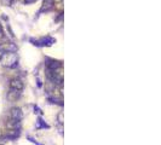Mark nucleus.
Segmentation results:
<instances>
[{
	"instance_id": "1",
	"label": "nucleus",
	"mask_w": 161,
	"mask_h": 145,
	"mask_svg": "<svg viewBox=\"0 0 161 145\" xmlns=\"http://www.w3.org/2000/svg\"><path fill=\"white\" fill-rule=\"evenodd\" d=\"M0 64L6 68H14L17 65V55L16 52H5L0 58Z\"/></svg>"
},
{
	"instance_id": "2",
	"label": "nucleus",
	"mask_w": 161,
	"mask_h": 145,
	"mask_svg": "<svg viewBox=\"0 0 161 145\" xmlns=\"http://www.w3.org/2000/svg\"><path fill=\"white\" fill-rule=\"evenodd\" d=\"M30 42H33V45L35 46H52L55 42H56V39L51 38V36H46V38H41L39 40H33L30 39Z\"/></svg>"
},
{
	"instance_id": "3",
	"label": "nucleus",
	"mask_w": 161,
	"mask_h": 145,
	"mask_svg": "<svg viewBox=\"0 0 161 145\" xmlns=\"http://www.w3.org/2000/svg\"><path fill=\"white\" fill-rule=\"evenodd\" d=\"M24 88V83L23 81L18 79V78H15V79H11L10 80V90L12 91H17V92H22Z\"/></svg>"
},
{
	"instance_id": "4",
	"label": "nucleus",
	"mask_w": 161,
	"mask_h": 145,
	"mask_svg": "<svg viewBox=\"0 0 161 145\" xmlns=\"http://www.w3.org/2000/svg\"><path fill=\"white\" fill-rule=\"evenodd\" d=\"M10 119L21 122L22 119H23V111H22V109L17 108V106L11 108V110H10Z\"/></svg>"
},
{
	"instance_id": "5",
	"label": "nucleus",
	"mask_w": 161,
	"mask_h": 145,
	"mask_svg": "<svg viewBox=\"0 0 161 145\" xmlns=\"http://www.w3.org/2000/svg\"><path fill=\"white\" fill-rule=\"evenodd\" d=\"M47 70H57L62 67V63L60 61H55V59H49L46 63Z\"/></svg>"
},
{
	"instance_id": "6",
	"label": "nucleus",
	"mask_w": 161,
	"mask_h": 145,
	"mask_svg": "<svg viewBox=\"0 0 161 145\" xmlns=\"http://www.w3.org/2000/svg\"><path fill=\"white\" fill-rule=\"evenodd\" d=\"M20 96H21V92L10 90V92L7 93V99H9L10 102H16V101L20 98Z\"/></svg>"
},
{
	"instance_id": "7",
	"label": "nucleus",
	"mask_w": 161,
	"mask_h": 145,
	"mask_svg": "<svg viewBox=\"0 0 161 145\" xmlns=\"http://www.w3.org/2000/svg\"><path fill=\"white\" fill-rule=\"evenodd\" d=\"M52 6H53V0H44V2H42V7H41V12L42 11H49L50 9H52Z\"/></svg>"
},
{
	"instance_id": "8",
	"label": "nucleus",
	"mask_w": 161,
	"mask_h": 145,
	"mask_svg": "<svg viewBox=\"0 0 161 145\" xmlns=\"http://www.w3.org/2000/svg\"><path fill=\"white\" fill-rule=\"evenodd\" d=\"M37 128H38V129H41V128H47V129H49V128H50V124H46L40 116H39V117L37 119Z\"/></svg>"
},
{
	"instance_id": "9",
	"label": "nucleus",
	"mask_w": 161,
	"mask_h": 145,
	"mask_svg": "<svg viewBox=\"0 0 161 145\" xmlns=\"http://www.w3.org/2000/svg\"><path fill=\"white\" fill-rule=\"evenodd\" d=\"M58 122H60L61 124H63V113H60V114H58Z\"/></svg>"
},
{
	"instance_id": "10",
	"label": "nucleus",
	"mask_w": 161,
	"mask_h": 145,
	"mask_svg": "<svg viewBox=\"0 0 161 145\" xmlns=\"http://www.w3.org/2000/svg\"><path fill=\"white\" fill-rule=\"evenodd\" d=\"M34 110H35L34 113H39V114H42V111H41V109H40V108H39V106H38V105H35V106H34Z\"/></svg>"
},
{
	"instance_id": "11",
	"label": "nucleus",
	"mask_w": 161,
	"mask_h": 145,
	"mask_svg": "<svg viewBox=\"0 0 161 145\" xmlns=\"http://www.w3.org/2000/svg\"><path fill=\"white\" fill-rule=\"evenodd\" d=\"M37 0H24V4H33V2H35Z\"/></svg>"
},
{
	"instance_id": "12",
	"label": "nucleus",
	"mask_w": 161,
	"mask_h": 145,
	"mask_svg": "<svg viewBox=\"0 0 161 145\" xmlns=\"http://www.w3.org/2000/svg\"><path fill=\"white\" fill-rule=\"evenodd\" d=\"M38 87H39V88H40V87H42V83H41L40 79H38Z\"/></svg>"
},
{
	"instance_id": "13",
	"label": "nucleus",
	"mask_w": 161,
	"mask_h": 145,
	"mask_svg": "<svg viewBox=\"0 0 161 145\" xmlns=\"http://www.w3.org/2000/svg\"><path fill=\"white\" fill-rule=\"evenodd\" d=\"M2 137H4V135H2V133H1V131H0V140H2Z\"/></svg>"
},
{
	"instance_id": "14",
	"label": "nucleus",
	"mask_w": 161,
	"mask_h": 145,
	"mask_svg": "<svg viewBox=\"0 0 161 145\" xmlns=\"http://www.w3.org/2000/svg\"><path fill=\"white\" fill-rule=\"evenodd\" d=\"M0 34H2V28H1V25H0Z\"/></svg>"
},
{
	"instance_id": "15",
	"label": "nucleus",
	"mask_w": 161,
	"mask_h": 145,
	"mask_svg": "<svg viewBox=\"0 0 161 145\" xmlns=\"http://www.w3.org/2000/svg\"><path fill=\"white\" fill-rule=\"evenodd\" d=\"M35 145H42V144H39V143H37V144H35Z\"/></svg>"
}]
</instances>
